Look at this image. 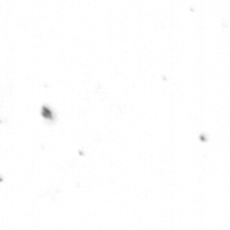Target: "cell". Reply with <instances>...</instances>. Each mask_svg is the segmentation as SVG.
<instances>
[{"label":"cell","instance_id":"cell-1","mask_svg":"<svg viewBox=\"0 0 230 230\" xmlns=\"http://www.w3.org/2000/svg\"><path fill=\"white\" fill-rule=\"evenodd\" d=\"M42 115L46 118H49L50 120H52V117L54 116V114L52 113L50 109L46 107H42Z\"/></svg>","mask_w":230,"mask_h":230}]
</instances>
